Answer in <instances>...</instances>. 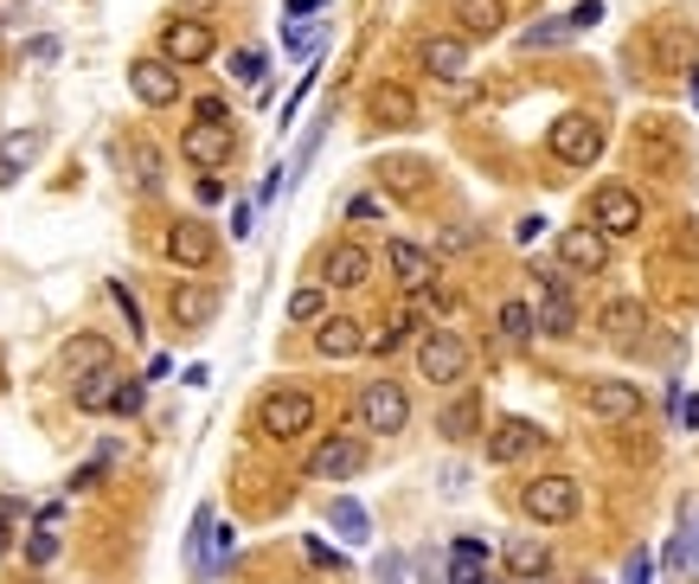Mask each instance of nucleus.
I'll list each match as a JSON object with an SVG mask.
<instances>
[{
    "label": "nucleus",
    "instance_id": "f257e3e1",
    "mask_svg": "<svg viewBox=\"0 0 699 584\" xmlns=\"http://www.w3.org/2000/svg\"><path fill=\"white\" fill-rule=\"evenodd\" d=\"M630 154L641 174H668V180H681L687 174V142H681V123H668V116H641L630 129Z\"/></svg>",
    "mask_w": 699,
    "mask_h": 584
},
{
    "label": "nucleus",
    "instance_id": "f03ea898",
    "mask_svg": "<svg viewBox=\"0 0 699 584\" xmlns=\"http://www.w3.org/2000/svg\"><path fill=\"white\" fill-rule=\"evenodd\" d=\"M257 431L270 443H295L315 431V398L302 392V385H282V392H264V405H257Z\"/></svg>",
    "mask_w": 699,
    "mask_h": 584
},
{
    "label": "nucleus",
    "instance_id": "7ed1b4c3",
    "mask_svg": "<svg viewBox=\"0 0 699 584\" xmlns=\"http://www.w3.org/2000/svg\"><path fill=\"white\" fill-rule=\"evenodd\" d=\"M577 508H584L577 475H533V482L520 488V513L539 520V526H564V520H577Z\"/></svg>",
    "mask_w": 699,
    "mask_h": 584
},
{
    "label": "nucleus",
    "instance_id": "20e7f679",
    "mask_svg": "<svg viewBox=\"0 0 699 584\" xmlns=\"http://www.w3.org/2000/svg\"><path fill=\"white\" fill-rule=\"evenodd\" d=\"M603 123L590 116V110H564L559 123H552V136H546V148H552V161H564V167H590L597 154H603Z\"/></svg>",
    "mask_w": 699,
    "mask_h": 584
},
{
    "label": "nucleus",
    "instance_id": "39448f33",
    "mask_svg": "<svg viewBox=\"0 0 699 584\" xmlns=\"http://www.w3.org/2000/svg\"><path fill=\"white\" fill-rule=\"evenodd\" d=\"M590 225L603 231V238H630L648 225V206H641V193L623 187V180H603L597 193H590Z\"/></svg>",
    "mask_w": 699,
    "mask_h": 584
},
{
    "label": "nucleus",
    "instance_id": "423d86ee",
    "mask_svg": "<svg viewBox=\"0 0 699 584\" xmlns=\"http://www.w3.org/2000/svg\"><path fill=\"white\" fill-rule=\"evenodd\" d=\"M359 424H366L372 437H398V431L411 424L405 385H398V379H366V392H359Z\"/></svg>",
    "mask_w": 699,
    "mask_h": 584
},
{
    "label": "nucleus",
    "instance_id": "0eeeda50",
    "mask_svg": "<svg viewBox=\"0 0 699 584\" xmlns=\"http://www.w3.org/2000/svg\"><path fill=\"white\" fill-rule=\"evenodd\" d=\"M418 372L430 385H462L469 379V341L456 328H430L418 341Z\"/></svg>",
    "mask_w": 699,
    "mask_h": 584
},
{
    "label": "nucleus",
    "instance_id": "6e6552de",
    "mask_svg": "<svg viewBox=\"0 0 699 584\" xmlns=\"http://www.w3.org/2000/svg\"><path fill=\"white\" fill-rule=\"evenodd\" d=\"M533 283H539V308H533V334H552V341H571L577 334V302L564 290L559 270H533Z\"/></svg>",
    "mask_w": 699,
    "mask_h": 584
},
{
    "label": "nucleus",
    "instance_id": "1a4fd4ad",
    "mask_svg": "<svg viewBox=\"0 0 699 584\" xmlns=\"http://www.w3.org/2000/svg\"><path fill=\"white\" fill-rule=\"evenodd\" d=\"M161 251H167V264H180V270H212L218 238H212L206 219H174L167 225V238H161Z\"/></svg>",
    "mask_w": 699,
    "mask_h": 584
},
{
    "label": "nucleus",
    "instance_id": "9d476101",
    "mask_svg": "<svg viewBox=\"0 0 699 584\" xmlns=\"http://www.w3.org/2000/svg\"><path fill=\"white\" fill-rule=\"evenodd\" d=\"M366 469V443L353 437V431H334V437L315 443V456H308V482H347Z\"/></svg>",
    "mask_w": 699,
    "mask_h": 584
},
{
    "label": "nucleus",
    "instance_id": "9b49d317",
    "mask_svg": "<svg viewBox=\"0 0 699 584\" xmlns=\"http://www.w3.org/2000/svg\"><path fill=\"white\" fill-rule=\"evenodd\" d=\"M584 411L597 424H630V418H641V385L635 379H597L584 392Z\"/></svg>",
    "mask_w": 699,
    "mask_h": 584
},
{
    "label": "nucleus",
    "instance_id": "f8f14e48",
    "mask_svg": "<svg viewBox=\"0 0 699 584\" xmlns=\"http://www.w3.org/2000/svg\"><path fill=\"white\" fill-rule=\"evenodd\" d=\"M212 46H218V39H212V26H206V20H187V13L161 33V59H167L174 72H180V65H206Z\"/></svg>",
    "mask_w": 699,
    "mask_h": 584
},
{
    "label": "nucleus",
    "instance_id": "ddd939ff",
    "mask_svg": "<svg viewBox=\"0 0 699 584\" xmlns=\"http://www.w3.org/2000/svg\"><path fill=\"white\" fill-rule=\"evenodd\" d=\"M180 154H187L200 174H212V167H225V161L238 154V136H231V123H193V129L180 136Z\"/></svg>",
    "mask_w": 699,
    "mask_h": 584
},
{
    "label": "nucleus",
    "instance_id": "4468645a",
    "mask_svg": "<svg viewBox=\"0 0 699 584\" xmlns=\"http://www.w3.org/2000/svg\"><path fill=\"white\" fill-rule=\"evenodd\" d=\"M559 264L564 270H584V277L603 270V264H610V238H603L597 225H564L559 231Z\"/></svg>",
    "mask_w": 699,
    "mask_h": 584
},
{
    "label": "nucleus",
    "instance_id": "2eb2a0df",
    "mask_svg": "<svg viewBox=\"0 0 699 584\" xmlns=\"http://www.w3.org/2000/svg\"><path fill=\"white\" fill-rule=\"evenodd\" d=\"M129 90H136L148 110H167V103H180V72L167 59H136L129 65Z\"/></svg>",
    "mask_w": 699,
    "mask_h": 584
},
{
    "label": "nucleus",
    "instance_id": "dca6fc26",
    "mask_svg": "<svg viewBox=\"0 0 699 584\" xmlns=\"http://www.w3.org/2000/svg\"><path fill=\"white\" fill-rule=\"evenodd\" d=\"M539 443H546V431H539L533 418H500L488 431V462H500V469H507V462H526Z\"/></svg>",
    "mask_w": 699,
    "mask_h": 584
},
{
    "label": "nucleus",
    "instance_id": "f3484780",
    "mask_svg": "<svg viewBox=\"0 0 699 584\" xmlns=\"http://www.w3.org/2000/svg\"><path fill=\"white\" fill-rule=\"evenodd\" d=\"M366 116H372L379 129H418V97H411L405 84H372V90H366Z\"/></svg>",
    "mask_w": 699,
    "mask_h": 584
},
{
    "label": "nucleus",
    "instance_id": "a211bd4d",
    "mask_svg": "<svg viewBox=\"0 0 699 584\" xmlns=\"http://www.w3.org/2000/svg\"><path fill=\"white\" fill-rule=\"evenodd\" d=\"M372 277V251L366 244H328L321 251V283L328 290H359Z\"/></svg>",
    "mask_w": 699,
    "mask_h": 584
},
{
    "label": "nucleus",
    "instance_id": "6ab92c4d",
    "mask_svg": "<svg viewBox=\"0 0 699 584\" xmlns=\"http://www.w3.org/2000/svg\"><path fill=\"white\" fill-rule=\"evenodd\" d=\"M366 347V321H353V315H321L315 321V354L321 360H353Z\"/></svg>",
    "mask_w": 699,
    "mask_h": 584
},
{
    "label": "nucleus",
    "instance_id": "aec40b11",
    "mask_svg": "<svg viewBox=\"0 0 699 584\" xmlns=\"http://www.w3.org/2000/svg\"><path fill=\"white\" fill-rule=\"evenodd\" d=\"M385 264L398 270V283H405L411 295H423L430 283H436V257H430L423 244H411V238H392V244H385Z\"/></svg>",
    "mask_w": 699,
    "mask_h": 584
},
{
    "label": "nucleus",
    "instance_id": "412c9836",
    "mask_svg": "<svg viewBox=\"0 0 699 584\" xmlns=\"http://www.w3.org/2000/svg\"><path fill=\"white\" fill-rule=\"evenodd\" d=\"M103 366H116V347H110L103 334H71L65 347H59V372H65V379L103 372Z\"/></svg>",
    "mask_w": 699,
    "mask_h": 584
},
{
    "label": "nucleus",
    "instance_id": "4be33fe9",
    "mask_svg": "<svg viewBox=\"0 0 699 584\" xmlns=\"http://www.w3.org/2000/svg\"><path fill=\"white\" fill-rule=\"evenodd\" d=\"M167 315H174V328L200 334V328H212V315H218V295L206 283H180V290L167 295Z\"/></svg>",
    "mask_w": 699,
    "mask_h": 584
},
{
    "label": "nucleus",
    "instance_id": "5701e85b",
    "mask_svg": "<svg viewBox=\"0 0 699 584\" xmlns=\"http://www.w3.org/2000/svg\"><path fill=\"white\" fill-rule=\"evenodd\" d=\"M418 65L430 77H462L469 72V39H456V33H430L418 46Z\"/></svg>",
    "mask_w": 699,
    "mask_h": 584
},
{
    "label": "nucleus",
    "instance_id": "b1692460",
    "mask_svg": "<svg viewBox=\"0 0 699 584\" xmlns=\"http://www.w3.org/2000/svg\"><path fill=\"white\" fill-rule=\"evenodd\" d=\"M116 385H123V372L116 366H103V372H84V379H71V398H77V411H110L116 405Z\"/></svg>",
    "mask_w": 699,
    "mask_h": 584
},
{
    "label": "nucleus",
    "instance_id": "393cba45",
    "mask_svg": "<svg viewBox=\"0 0 699 584\" xmlns=\"http://www.w3.org/2000/svg\"><path fill=\"white\" fill-rule=\"evenodd\" d=\"M500 559H507V572H513V579H539V572L552 566V546H546V539H533V533H520V539H507V553H500Z\"/></svg>",
    "mask_w": 699,
    "mask_h": 584
},
{
    "label": "nucleus",
    "instance_id": "a878e982",
    "mask_svg": "<svg viewBox=\"0 0 699 584\" xmlns=\"http://www.w3.org/2000/svg\"><path fill=\"white\" fill-rule=\"evenodd\" d=\"M456 20L469 39H494L507 26V0H456Z\"/></svg>",
    "mask_w": 699,
    "mask_h": 584
},
{
    "label": "nucleus",
    "instance_id": "bb28decb",
    "mask_svg": "<svg viewBox=\"0 0 699 584\" xmlns=\"http://www.w3.org/2000/svg\"><path fill=\"white\" fill-rule=\"evenodd\" d=\"M597 321H603V334H610V341H635V334L648 328V308L623 295V302H603V315H597Z\"/></svg>",
    "mask_w": 699,
    "mask_h": 584
},
{
    "label": "nucleus",
    "instance_id": "cd10ccee",
    "mask_svg": "<svg viewBox=\"0 0 699 584\" xmlns=\"http://www.w3.org/2000/svg\"><path fill=\"white\" fill-rule=\"evenodd\" d=\"M475 424H482V398H475V392H462V398L436 418V431H443L449 443H469V437H475Z\"/></svg>",
    "mask_w": 699,
    "mask_h": 584
},
{
    "label": "nucleus",
    "instance_id": "c85d7f7f",
    "mask_svg": "<svg viewBox=\"0 0 699 584\" xmlns=\"http://www.w3.org/2000/svg\"><path fill=\"white\" fill-rule=\"evenodd\" d=\"M482 566H488V546H482V539H456V546H449V584H475Z\"/></svg>",
    "mask_w": 699,
    "mask_h": 584
},
{
    "label": "nucleus",
    "instance_id": "c756f323",
    "mask_svg": "<svg viewBox=\"0 0 699 584\" xmlns=\"http://www.w3.org/2000/svg\"><path fill=\"white\" fill-rule=\"evenodd\" d=\"M328 520L341 526V539H353V546H366V539H372V513L359 508V502H347V495H334V508H328Z\"/></svg>",
    "mask_w": 699,
    "mask_h": 584
},
{
    "label": "nucleus",
    "instance_id": "7c9ffc66",
    "mask_svg": "<svg viewBox=\"0 0 699 584\" xmlns=\"http://www.w3.org/2000/svg\"><path fill=\"white\" fill-rule=\"evenodd\" d=\"M123 161L136 167V187H141V193H154V187H161V154H154L148 142H129V148H123Z\"/></svg>",
    "mask_w": 699,
    "mask_h": 584
},
{
    "label": "nucleus",
    "instance_id": "2f4dec72",
    "mask_svg": "<svg viewBox=\"0 0 699 584\" xmlns=\"http://www.w3.org/2000/svg\"><path fill=\"white\" fill-rule=\"evenodd\" d=\"M321 315H328V295L315 290V283H308V290H295V295H289V321H295V328H315Z\"/></svg>",
    "mask_w": 699,
    "mask_h": 584
},
{
    "label": "nucleus",
    "instance_id": "473e14b6",
    "mask_svg": "<svg viewBox=\"0 0 699 584\" xmlns=\"http://www.w3.org/2000/svg\"><path fill=\"white\" fill-rule=\"evenodd\" d=\"M33 154H39V136H33V129H13V136L0 142V167H7V174H20Z\"/></svg>",
    "mask_w": 699,
    "mask_h": 584
},
{
    "label": "nucleus",
    "instance_id": "72a5a7b5",
    "mask_svg": "<svg viewBox=\"0 0 699 584\" xmlns=\"http://www.w3.org/2000/svg\"><path fill=\"white\" fill-rule=\"evenodd\" d=\"M654 52H661V65H668V72H694V59H687V39H681L674 26H661V33H654Z\"/></svg>",
    "mask_w": 699,
    "mask_h": 584
},
{
    "label": "nucleus",
    "instance_id": "f704fd0d",
    "mask_svg": "<svg viewBox=\"0 0 699 584\" xmlns=\"http://www.w3.org/2000/svg\"><path fill=\"white\" fill-rule=\"evenodd\" d=\"M206 539H212V508L193 513V533H187V559H193V579H206Z\"/></svg>",
    "mask_w": 699,
    "mask_h": 584
},
{
    "label": "nucleus",
    "instance_id": "c9c22d12",
    "mask_svg": "<svg viewBox=\"0 0 699 584\" xmlns=\"http://www.w3.org/2000/svg\"><path fill=\"white\" fill-rule=\"evenodd\" d=\"M500 334L507 341H533V308L526 302H500Z\"/></svg>",
    "mask_w": 699,
    "mask_h": 584
},
{
    "label": "nucleus",
    "instance_id": "e433bc0d",
    "mask_svg": "<svg viewBox=\"0 0 699 584\" xmlns=\"http://www.w3.org/2000/svg\"><path fill=\"white\" fill-rule=\"evenodd\" d=\"M52 559H59V526H39L26 539V566H52Z\"/></svg>",
    "mask_w": 699,
    "mask_h": 584
},
{
    "label": "nucleus",
    "instance_id": "4c0bfd02",
    "mask_svg": "<svg viewBox=\"0 0 699 584\" xmlns=\"http://www.w3.org/2000/svg\"><path fill=\"white\" fill-rule=\"evenodd\" d=\"M571 33H564V20H552V26H533V33H520V52H546V46H564Z\"/></svg>",
    "mask_w": 699,
    "mask_h": 584
},
{
    "label": "nucleus",
    "instance_id": "58836bf2",
    "mask_svg": "<svg viewBox=\"0 0 699 584\" xmlns=\"http://www.w3.org/2000/svg\"><path fill=\"white\" fill-rule=\"evenodd\" d=\"M597 20H603V0H577V7H571V13H564V33H571V39H577V33H590V26H597Z\"/></svg>",
    "mask_w": 699,
    "mask_h": 584
},
{
    "label": "nucleus",
    "instance_id": "ea45409f",
    "mask_svg": "<svg viewBox=\"0 0 699 584\" xmlns=\"http://www.w3.org/2000/svg\"><path fill=\"white\" fill-rule=\"evenodd\" d=\"M405 334H411V315H392V321H385V334H372L366 347H372V354H392V347H405Z\"/></svg>",
    "mask_w": 699,
    "mask_h": 584
},
{
    "label": "nucleus",
    "instance_id": "a19ab883",
    "mask_svg": "<svg viewBox=\"0 0 699 584\" xmlns=\"http://www.w3.org/2000/svg\"><path fill=\"white\" fill-rule=\"evenodd\" d=\"M264 72H270L264 52H238V59H231V77H238V84H264Z\"/></svg>",
    "mask_w": 699,
    "mask_h": 584
},
{
    "label": "nucleus",
    "instance_id": "79ce46f5",
    "mask_svg": "<svg viewBox=\"0 0 699 584\" xmlns=\"http://www.w3.org/2000/svg\"><path fill=\"white\" fill-rule=\"evenodd\" d=\"M347 219H353V225L385 219V200H379V193H353V200H347Z\"/></svg>",
    "mask_w": 699,
    "mask_h": 584
},
{
    "label": "nucleus",
    "instance_id": "37998d69",
    "mask_svg": "<svg viewBox=\"0 0 699 584\" xmlns=\"http://www.w3.org/2000/svg\"><path fill=\"white\" fill-rule=\"evenodd\" d=\"M110 411H116V418H136L141 411V379H123V385H116V405H110Z\"/></svg>",
    "mask_w": 699,
    "mask_h": 584
},
{
    "label": "nucleus",
    "instance_id": "c03bdc74",
    "mask_svg": "<svg viewBox=\"0 0 699 584\" xmlns=\"http://www.w3.org/2000/svg\"><path fill=\"white\" fill-rule=\"evenodd\" d=\"M289 52H302V59L321 52V26H302V20H295V26H289Z\"/></svg>",
    "mask_w": 699,
    "mask_h": 584
},
{
    "label": "nucleus",
    "instance_id": "a18cd8bd",
    "mask_svg": "<svg viewBox=\"0 0 699 584\" xmlns=\"http://www.w3.org/2000/svg\"><path fill=\"white\" fill-rule=\"evenodd\" d=\"M385 174H392V187H398V193H418V187H423L418 161H398V167H385Z\"/></svg>",
    "mask_w": 699,
    "mask_h": 584
},
{
    "label": "nucleus",
    "instance_id": "49530a36",
    "mask_svg": "<svg viewBox=\"0 0 699 584\" xmlns=\"http://www.w3.org/2000/svg\"><path fill=\"white\" fill-rule=\"evenodd\" d=\"M13 520H26V502L0 495V553H7V539H13Z\"/></svg>",
    "mask_w": 699,
    "mask_h": 584
},
{
    "label": "nucleus",
    "instance_id": "de8ad7c7",
    "mask_svg": "<svg viewBox=\"0 0 699 584\" xmlns=\"http://www.w3.org/2000/svg\"><path fill=\"white\" fill-rule=\"evenodd\" d=\"M103 469H110V449H103L97 462H84V469L71 475V488H97V482H103Z\"/></svg>",
    "mask_w": 699,
    "mask_h": 584
},
{
    "label": "nucleus",
    "instance_id": "09e8293b",
    "mask_svg": "<svg viewBox=\"0 0 699 584\" xmlns=\"http://www.w3.org/2000/svg\"><path fill=\"white\" fill-rule=\"evenodd\" d=\"M443 495H449V502L469 495V469H443Z\"/></svg>",
    "mask_w": 699,
    "mask_h": 584
},
{
    "label": "nucleus",
    "instance_id": "8fccbe9b",
    "mask_svg": "<svg viewBox=\"0 0 699 584\" xmlns=\"http://www.w3.org/2000/svg\"><path fill=\"white\" fill-rule=\"evenodd\" d=\"M648 572H654V559L635 546V553H630V584H648Z\"/></svg>",
    "mask_w": 699,
    "mask_h": 584
},
{
    "label": "nucleus",
    "instance_id": "3c124183",
    "mask_svg": "<svg viewBox=\"0 0 699 584\" xmlns=\"http://www.w3.org/2000/svg\"><path fill=\"white\" fill-rule=\"evenodd\" d=\"M308 559H315V566H334V572H341V553H334V546H321V539H308Z\"/></svg>",
    "mask_w": 699,
    "mask_h": 584
},
{
    "label": "nucleus",
    "instance_id": "603ef678",
    "mask_svg": "<svg viewBox=\"0 0 699 584\" xmlns=\"http://www.w3.org/2000/svg\"><path fill=\"white\" fill-rule=\"evenodd\" d=\"M674 411H681V431H699V392H694V398H681Z\"/></svg>",
    "mask_w": 699,
    "mask_h": 584
},
{
    "label": "nucleus",
    "instance_id": "864d4df0",
    "mask_svg": "<svg viewBox=\"0 0 699 584\" xmlns=\"http://www.w3.org/2000/svg\"><path fill=\"white\" fill-rule=\"evenodd\" d=\"M251 219H257V206H238L231 213V238H251Z\"/></svg>",
    "mask_w": 699,
    "mask_h": 584
},
{
    "label": "nucleus",
    "instance_id": "5fc2aeb1",
    "mask_svg": "<svg viewBox=\"0 0 699 584\" xmlns=\"http://www.w3.org/2000/svg\"><path fill=\"white\" fill-rule=\"evenodd\" d=\"M200 200H206V206H218V200H225V180H218V174H206V180H200Z\"/></svg>",
    "mask_w": 699,
    "mask_h": 584
},
{
    "label": "nucleus",
    "instance_id": "6e6d98bb",
    "mask_svg": "<svg viewBox=\"0 0 699 584\" xmlns=\"http://www.w3.org/2000/svg\"><path fill=\"white\" fill-rule=\"evenodd\" d=\"M308 90H315V72L302 77V84H295V97H289V103H282V116H295V110H302V97H308Z\"/></svg>",
    "mask_w": 699,
    "mask_h": 584
},
{
    "label": "nucleus",
    "instance_id": "4d7b16f0",
    "mask_svg": "<svg viewBox=\"0 0 699 584\" xmlns=\"http://www.w3.org/2000/svg\"><path fill=\"white\" fill-rule=\"evenodd\" d=\"M174 7H180L187 20H206V13H212V7H218V0H174Z\"/></svg>",
    "mask_w": 699,
    "mask_h": 584
},
{
    "label": "nucleus",
    "instance_id": "13d9d810",
    "mask_svg": "<svg viewBox=\"0 0 699 584\" xmlns=\"http://www.w3.org/2000/svg\"><path fill=\"white\" fill-rule=\"evenodd\" d=\"M405 579V559H379V584H398Z\"/></svg>",
    "mask_w": 699,
    "mask_h": 584
},
{
    "label": "nucleus",
    "instance_id": "bf43d9fd",
    "mask_svg": "<svg viewBox=\"0 0 699 584\" xmlns=\"http://www.w3.org/2000/svg\"><path fill=\"white\" fill-rule=\"evenodd\" d=\"M200 123H225V103L218 97H200Z\"/></svg>",
    "mask_w": 699,
    "mask_h": 584
},
{
    "label": "nucleus",
    "instance_id": "052dcab7",
    "mask_svg": "<svg viewBox=\"0 0 699 584\" xmlns=\"http://www.w3.org/2000/svg\"><path fill=\"white\" fill-rule=\"evenodd\" d=\"M315 7H328V0H289V13L302 20V13H315Z\"/></svg>",
    "mask_w": 699,
    "mask_h": 584
},
{
    "label": "nucleus",
    "instance_id": "680f3d73",
    "mask_svg": "<svg viewBox=\"0 0 699 584\" xmlns=\"http://www.w3.org/2000/svg\"><path fill=\"white\" fill-rule=\"evenodd\" d=\"M694 103H699V65H694Z\"/></svg>",
    "mask_w": 699,
    "mask_h": 584
},
{
    "label": "nucleus",
    "instance_id": "e2e57ef3",
    "mask_svg": "<svg viewBox=\"0 0 699 584\" xmlns=\"http://www.w3.org/2000/svg\"><path fill=\"white\" fill-rule=\"evenodd\" d=\"M475 584H488V579H475Z\"/></svg>",
    "mask_w": 699,
    "mask_h": 584
},
{
    "label": "nucleus",
    "instance_id": "0e129e2a",
    "mask_svg": "<svg viewBox=\"0 0 699 584\" xmlns=\"http://www.w3.org/2000/svg\"><path fill=\"white\" fill-rule=\"evenodd\" d=\"M0 65H7V59H0Z\"/></svg>",
    "mask_w": 699,
    "mask_h": 584
}]
</instances>
